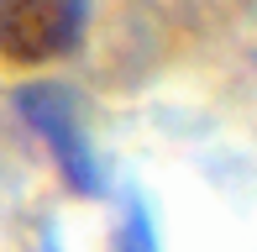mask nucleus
Wrapping results in <instances>:
<instances>
[{"mask_svg":"<svg viewBox=\"0 0 257 252\" xmlns=\"http://www.w3.org/2000/svg\"><path fill=\"white\" fill-rule=\"evenodd\" d=\"M21 110H27V121L37 126L42 147L53 153V163H58V174L68 179V189H74V194H95L100 189V174H95L89 142H84V132H79L68 100L53 95V89H32V95H21Z\"/></svg>","mask_w":257,"mask_h":252,"instance_id":"obj_2","label":"nucleus"},{"mask_svg":"<svg viewBox=\"0 0 257 252\" xmlns=\"http://www.w3.org/2000/svg\"><path fill=\"white\" fill-rule=\"evenodd\" d=\"M84 37V0H0V63L48 68Z\"/></svg>","mask_w":257,"mask_h":252,"instance_id":"obj_1","label":"nucleus"}]
</instances>
